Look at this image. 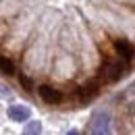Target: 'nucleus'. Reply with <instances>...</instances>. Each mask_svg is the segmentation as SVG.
Masks as SVG:
<instances>
[{
  "label": "nucleus",
  "instance_id": "4",
  "mask_svg": "<svg viewBox=\"0 0 135 135\" xmlns=\"http://www.w3.org/2000/svg\"><path fill=\"white\" fill-rule=\"evenodd\" d=\"M8 117H11V120H15V123H25V120H29V117H31V110L27 106L15 104V106L8 108Z\"/></svg>",
  "mask_w": 135,
  "mask_h": 135
},
{
  "label": "nucleus",
  "instance_id": "7",
  "mask_svg": "<svg viewBox=\"0 0 135 135\" xmlns=\"http://www.w3.org/2000/svg\"><path fill=\"white\" fill-rule=\"evenodd\" d=\"M0 73L2 75H15L17 73V67H15V62L8 58V56H0Z\"/></svg>",
  "mask_w": 135,
  "mask_h": 135
},
{
  "label": "nucleus",
  "instance_id": "11",
  "mask_svg": "<svg viewBox=\"0 0 135 135\" xmlns=\"http://www.w3.org/2000/svg\"><path fill=\"white\" fill-rule=\"evenodd\" d=\"M67 135H79V131H69Z\"/></svg>",
  "mask_w": 135,
  "mask_h": 135
},
{
  "label": "nucleus",
  "instance_id": "9",
  "mask_svg": "<svg viewBox=\"0 0 135 135\" xmlns=\"http://www.w3.org/2000/svg\"><path fill=\"white\" fill-rule=\"evenodd\" d=\"M19 83H21V87H23V89H27V91H31V89H33V81H31L27 75H23V73L19 75Z\"/></svg>",
  "mask_w": 135,
  "mask_h": 135
},
{
  "label": "nucleus",
  "instance_id": "5",
  "mask_svg": "<svg viewBox=\"0 0 135 135\" xmlns=\"http://www.w3.org/2000/svg\"><path fill=\"white\" fill-rule=\"evenodd\" d=\"M114 50L123 60H131L133 58V46L129 44V40H114Z\"/></svg>",
  "mask_w": 135,
  "mask_h": 135
},
{
  "label": "nucleus",
  "instance_id": "8",
  "mask_svg": "<svg viewBox=\"0 0 135 135\" xmlns=\"http://www.w3.org/2000/svg\"><path fill=\"white\" fill-rule=\"evenodd\" d=\"M42 133V123L40 120H31L23 127V135H40Z\"/></svg>",
  "mask_w": 135,
  "mask_h": 135
},
{
  "label": "nucleus",
  "instance_id": "3",
  "mask_svg": "<svg viewBox=\"0 0 135 135\" xmlns=\"http://www.w3.org/2000/svg\"><path fill=\"white\" fill-rule=\"evenodd\" d=\"M37 94H40L42 100L46 104H50V106H56V104L62 102V94L56 87H52V85H37Z\"/></svg>",
  "mask_w": 135,
  "mask_h": 135
},
{
  "label": "nucleus",
  "instance_id": "6",
  "mask_svg": "<svg viewBox=\"0 0 135 135\" xmlns=\"http://www.w3.org/2000/svg\"><path fill=\"white\" fill-rule=\"evenodd\" d=\"M98 91H100V85L98 83H87L85 87H79V89H77V96H79L81 102H87V100H91V98H96Z\"/></svg>",
  "mask_w": 135,
  "mask_h": 135
},
{
  "label": "nucleus",
  "instance_id": "1",
  "mask_svg": "<svg viewBox=\"0 0 135 135\" xmlns=\"http://www.w3.org/2000/svg\"><path fill=\"white\" fill-rule=\"evenodd\" d=\"M89 135H110V114L108 112H96L89 120Z\"/></svg>",
  "mask_w": 135,
  "mask_h": 135
},
{
  "label": "nucleus",
  "instance_id": "2",
  "mask_svg": "<svg viewBox=\"0 0 135 135\" xmlns=\"http://www.w3.org/2000/svg\"><path fill=\"white\" fill-rule=\"evenodd\" d=\"M125 62H118V60H114V62H106L104 67H102L100 75L108 81V83H114V81H118L120 77H123V73H125Z\"/></svg>",
  "mask_w": 135,
  "mask_h": 135
},
{
  "label": "nucleus",
  "instance_id": "10",
  "mask_svg": "<svg viewBox=\"0 0 135 135\" xmlns=\"http://www.w3.org/2000/svg\"><path fill=\"white\" fill-rule=\"evenodd\" d=\"M0 96H2V98H6V96H11V91H8V89H4V87L0 85Z\"/></svg>",
  "mask_w": 135,
  "mask_h": 135
}]
</instances>
